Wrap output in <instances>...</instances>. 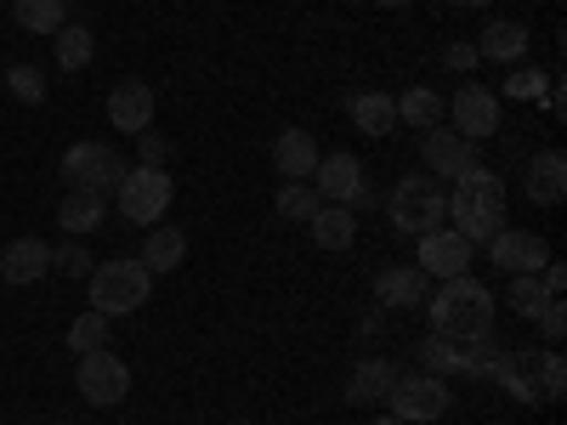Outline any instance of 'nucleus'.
Here are the masks:
<instances>
[{"label": "nucleus", "mask_w": 567, "mask_h": 425, "mask_svg": "<svg viewBox=\"0 0 567 425\" xmlns=\"http://www.w3.org/2000/svg\"><path fill=\"white\" fill-rule=\"evenodd\" d=\"M318 205H323V199H318L312 182H284V187H278V216H284V221H312Z\"/></svg>", "instance_id": "29"}, {"label": "nucleus", "mask_w": 567, "mask_h": 425, "mask_svg": "<svg viewBox=\"0 0 567 425\" xmlns=\"http://www.w3.org/2000/svg\"><path fill=\"white\" fill-rule=\"evenodd\" d=\"M125 176V159L109 148V142H74L63 154V182L69 194H114Z\"/></svg>", "instance_id": "7"}, {"label": "nucleus", "mask_w": 567, "mask_h": 425, "mask_svg": "<svg viewBox=\"0 0 567 425\" xmlns=\"http://www.w3.org/2000/svg\"><path fill=\"white\" fill-rule=\"evenodd\" d=\"M233 425H261V419H233Z\"/></svg>", "instance_id": "44"}, {"label": "nucleus", "mask_w": 567, "mask_h": 425, "mask_svg": "<svg viewBox=\"0 0 567 425\" xmlns=\"http://www.w3.org/2000/svg\"><path fill=\"white\" fill-rule=\"evenodd\" d=\"M307 227H312V245H318V250H352V239H358V210H352V205H318V216H312Z\"/></svg>", "instance_id": "20"}, {"label": "nucleus", "mask_w": 567, "mask_h": 425, "mask_svg": "<svg viewBox=\"0 0 567 425\" xmlns=\"http://www.w3.org/2000/svg\"><path fill=\"white\" fill-rule=\"evenodd\" d=\"M398 363H386V357H363V363H352V374H347V403L352 408H369V403H386V392L398 386Z\"/></svg>", "instance_id": "17"}, {"label": "nucleus", "mask_w": 567, "mask_h": 425, "mask_svg": "<svg viewBox=\"0 0 567 425\" xmlns=\"http://www.w3.org/2000/svg\"><path fill=\"white\" fill-rule=\"evenodd\" d=\"M425 312H432V335H449V341L494 335V290L471 272L443 278V290L425 296Z\"/></svg>", "instance_id": "1"}, {"label": "nucleus", "mask_w": 567, "mask_h": 425, "mask_svg": "<svg viewBox=\"0 0 567 425\" xmlns=\"http://www.w3.org/2000/svg\"><path fill=\"white\" fill-rule=\"evenodd\" d=\"M136 142H142V165H165V159H171V142H165V136H159L154 125H148V131H142Z\"/></svg>", "instance_id": "39"}, {"label": "nucleus", "mask_w": 567, "mask_h": 425, "mask_svg": "<svg viewBox=\"0 0 567 425\" xmlns=\"http://www.w3.org/2000/svg\"><path fill=\"white\" fill-rule=\"evenodd\" d=\"M523 187H528V199L534 205H561L567 199V159L556 154V148H545V154H534L528 159V176H523Z\"/></svg>", "instance_id": "19"}, {"label": "nucleus", "mask_w": 567, "mask_h": 425, "mask_svg": "<svg viewBox=\"0 0 567 425\" xmlns=\"http://www.w3.org/2000/svg\"><path fill=\"white\" fill-rule=\"evenodd\" d=\"M369 425H403V419H398V414H374Z\"/></svg>", "instance_id": "42"}, {"label": "nucleus", "mask_w": 567, "mask_h": 425, "mask_svg": "<svg viewBox=\"0 0 567 425\" xmlns=\"http://www.w3.org/2000/svg\"><path fill=\"white\" fill-rule=\"evenodd\" d=\"M534 381H539V397H545V403H556V397L567 392V363H561V352H539V357H534Z\"/></svg>", "instance_id": "33"}, {"label": "nucleus", "mask_w": 567, "mask_h": 425, "mask_svg": "<svg viewBox=\"0 0 567 425\" xmlns=\"http://www.w3.org/2000/svg\"><path fill=\"white\" fill-rule=\"evenodd\" d=\"M449 216H454V232H465L471 245H488L505 227V182L483 165H471L465 176H454Z\"/></svg>", "instance_id": "2"}, {"label": "nucleus", "mask_w": 567, "mask_h": 425, "mask_svg": "<svg viewBox=\"0 0 567 425\" xmlns=\"http://www.w3.org/2000/svg\"><path fill=\"white\" fill-rule=\"evenodd\" d=\"M58 425H74V419H58Z\"/></svg>", "instance_id": "46"}, {"label": "nucleus", "mask_w": 567, "mask_h": 425, "mask_svg": "<svg viewBox=\"0 0 567 425\" xmlns=\"http://www.w3.org/2000/svg\"><path fill=\"white\" fill-rule=\"evenodd\" d=\"M392 103H398V120L403 125H420V131L443 125V97H437V91H425V85H409L403 97H392Z\"/></svg>", "instance_id": "28"}, {"label": "nucleus", "mask_w": 567, "mask_h": 425, "mask_svg": "<svg viewBox=\"0 0 567 425\" xmlns=\"http://www.w3.org/2000/svg\"><path fill=\"white\" fill-rule=\"evenodd\" d=\"M52 45H58V69H69V74H80L91 58H97V34H91L85 23H63L52 34Z\"/></svg>", "instance_id": "26"}, {"label": "nucleus", "mask_w": 567, "mask_h": 425, "mask_svg": "<svg viewBox=\"0 0 567 425\" xmlns=\"http://www.w3.org/2000/svg\"><path fill=\"white\" fill-rule=\"evenodd\" d=\"M154 108H159V97H154L148 80H120V85L109 91V125L125 131V136L148 131V125H154Z\"/></svg>", "instance_id": "11"}, {"label": "nucleus", "mask_w": 567, "mask_h": 425, "mask_svg": "<svg viewBox=\"0 0 567 425\" xmlns=\"http://www.w3.org/2000/svg\"><path fill=\"white\" fill-rule=\"evenodd\" d=\"M7 74V91L18 103H45V74L40 69H29V63H18V69H0Z\"/></svg>", "instance_id": "34"}, {"label": "nucleus", "mask_w": 567, "mask_h": 425, "mask_svg": "<svg viewBox=\"0 0 567 425\" xmlns=\"http://www.w3.org/2000/svg\"><path fill=\"white\" fill-rule=\"evenodd\" d=\"M12 18L23 34H58L69 23V7L63 0H12Z\"/></svg>", "instance_id": "27"}, {"label": "nucleus", "mask_w": 567, "mask_h": 425, "mask_svg": "<svg viewBox=\"0 0 567 425\" xmlns=\"http://www.w3.org/2000/svg\"><path fill=\"white\" fill-rule=\"evenodd\" d=\"M488 261L499 267V272H539L545 261H550V250H545V239L539 232H523V227H499L494 239H488Z\"/></svg>", "instance_id": "12"}, {"label": "nucleus", "mask_w": 567, "mask_h": 425, "mask_svg": "<svg viewBox=\"0 0 567 425\" xmlns=\"http://www.w3.org/2000/svg\"><path fill=\"white\" fill-rule=\"evenodd\" d=\"M432 296V278L420 267H381L374 272V307L381 312H409V307H425Z\"/></svg>", "instance_id": "13"}, {"label": "nucleus", "mask_w": 567, "mask_h": 425, "mask_svg": "<svg viewBox=\"0 0 567 425\" xmlns=\"http://www.w3.org/2000/svg\"><path fill=\"white\" fill-rule=\"evenodd\" d=\"M114 199H120V216H125V221L159 227V216H165L171 199H176V182H171V170H159V165H131V170L120 176V187H114Z\"/></svg>", "instance_id": "5"}, {"label": "nucleus", "mask_w": 567, "mask_h": 425, "mask_svg": "<svg viewBox=\"0 0 567 425\" xmlns=\"http://www.w3.org/2000/svg\"><path fill=\"white\" fill-rule=\"evenodd\" d=\"M477 63H483V58H477V45H471V40H449V45H443V69H454V74H471Z\"/></svg>", "instance_id": "37"}, {"label": "nucleus", "mask_w": 567, "mask_h": 425, "mask_svg": "<svg viewBox=\"0 0 567 425\" xmlns=\"http://www.w3.org/2000/svg\"><path fill=\"white\" fill-rule=\"evenodd\" d=\"M488 381H499L516 403H545L539 381H534V352H499V363L488 369Z\"/></svg>", "instance_id": "21"}, {"label": "nucleus", "mask_w": 567, "mask_h": 425, "mask_svg": "<svg viewBox=\"0 0 567 425\" xmlns=\"http://www.w3.org/2000/svg\"><path fill=\"white\" fill-rule=\"evenodd\" d=\"M386 216H392V232H403V239H425L432 227L449 221V194H443V182L432 170H414L392 187V199H386Z\"/></svg>", "instance_id": "4"}, {"label": "nucleus", "mask_w": 567, "mask_h": 425, "mask_svg": "<svg viewBox=\"0 0 567 425\" xmlns=\"http://www.w3.org/2000/svg\"><path fill=\"white\" fill-rule=\"evenodd\" d=\"M74 386L91 408H114L131 397V369L125 357H114L109 346L103 352H80V369H74Z\"/></svg>", "instance_id": "8"}, {"label": "nucleus", "mask_w": 567, "mask_h": 425, "mask_svg": "<svg viewBox=\"0 0 567 425\" xmlns=\"http://www.w3.org/2000/svg\"><path fill=\"white\" fill-rule=\"evenodd\" d=\"M523 52H528V29L516 18H494L477 40V58H488V63H516Z\"/></svg>", "instance_id": "23"}, {"label": "nucleus", "mask_w": 567, "mask_h": 425, "mask_svg": "<svg viewBox=\"0 0 567 425\" xmlns=\"http://www.w3.org/2000/svg\"><path fill=\"white\" fill-rule=\"evenodd\" d=\"M545 85H550V74H539V69H516L511 80H505V97H545Z\"/></svg>", "instance_id": "35"}, {"label": "nucleus", "mask_w": 567, "mask_h": 425, "mask_svg": "<svg viewBox=\"0 0 567 425\" xmlns=\"http://www.w3.org/2000/svg\"><path fill=\"white\" fill-rule=\"evenodd\" d=\"M85 296H91V312H103V318H131L136 307H148L154 296V272L142 267V261H97L85 278Z\"/></svg>", "instance_id": "3"}, {"label": "nucleus", "mask_w": 567, "mask_h": 425, "mask_svg": "<svg viewBox=\"0 0 567 425\" xmlns=\"http://www.w3.org/2000/svg\"><path fill=\"white\" fill-rule=\"evenodd\" d=\"M374 7H386V12H403V7H414V0H374Z\"/></svg>", "instance_id": "41"}, {"label": "nucleus", "mask_w": 567, "mask_h": 425, "mask_svg": "<svg viewBox=\"0 0 567 425\" xmlns=\"http://www.w3.org/2000/svg\"><path fill=\"white\" fill-rule=\"evenodd\" d=\"M0 91H7V74H0Z\"/></svg>", "instance_id": "45"}, {"label": "nucleus", "mask_w": 567, "mask_h": 425, "mask_svg": "<svg viewBox=\"0 0 567 425\" xmlns=\"http://www.w3.org/2000/svg\"><path fill=\"white\" fill-rule=\"evenodd\" d=\"M318 159H323V154H318L312 131L290 125V131H278V136H272V170H278L284 182H312Z\"/></svg>", "instance_id": "15"}, {"label": "nucleus", "mask_w": 567, "mask_h": 425, "mask_svg": "<svg viewBox=\"0 0 567 425\" xmlns=\"http://www.w3.org/2000/svg\"><path fill=\"white\" fill-rule=\"evenodd\" d=\"M449 131L465 136V142H483L499 131V97L483 85V80H465L454 91V103H449Z\"/></svg>", "instance_id": "9"}, {"label": "nucleus", "mask_w": 567, "mask_h": 425, "mask_svg": "<svg viewBox=\"0 0 567 425\" xmlns=\"http://www.w3.org/2000/svg\"><path fill=\"white\" fill-rule=\"evenodd\" d=\"M109 323H114V318H103V312H80V318L69 323V346H74V352H103V346H109Z\"/></svg>", "instance_id": "31"}, {"label": "nucleus", "mask_w": 567, "mask_h": 425, "mask_svg": "<svg viewBox=\"0 0 567 425\" xmlns=\"http://www.w3.org/2000/svg\"><path fill=\"white\" fill-rule=\"evenodd\" d=\"M52 267L69 272V278H91V256H85L80 239H74V245H58V250H52Z\"/></svg>", "instance_id": "36"}, {"label": "nucleus", "mask_w": 567, "mask_h": 425, "mask_svg": "<svg viewBox=\"0 0 567 425\" xmlns=\"http://www.w3.org/2000/svg\"><path fill=\"white\" fill-rule=\"evenodd\" d=\"M534 323H539V335H545V341L556 346V341L567 335V312H561V296H556V301H545V312H539Z\"/></svg>", "instance_id": "38"}, {"label": "nucleus", "mask_w": 567, "mask_h": 425, "mask_svg": "<svg viewBox=\"0 0 567 425\" xmlns=\"http://www.w3.org/2000/svg\"><path fill=\"white\" fill-rule=\"evenodd\" d=\"M45 272H52V245H40V239H12L7 250H0V278L7 283H40Z\"/></svg>", "instance_id": "18"}, {"label": "nucleus", "mask_w": 567, "mask_h": 425, "mask_svg": "<svg viewBox=\"0 0 567 425\" xmlns=\"http://www.w3.org/2000/svg\"><path fill=\"white\" fill-rule=\"evenodd\" d=\"M347 108H352V125H358L363 136H386V131L398 125V103L386 97V91H358Z\"/></svg>", "instance_id": "24"}, {"label": "nucleus", "mask_w": 567, "mask_h": 425, "mask_svg": "<svg viewBox=\"0 0 567 425\" xmlns=\"http://www.w3.org/2000/svg\"><path fill=\"white\" fill-rule=\"evenodd\" d=\"M148 272H176L187 261V232L182 227H148V239H142V256H136Z\"/></svg>", "instance_id": "22"}, {"label": "nucleus", "mask_w": 567, "mask_h": 425, "mask_svg": "<svg viewBox=\"0 0 567 425\" xmlns=\"http://www.w3.org/2000/svg\"><path fill=\"white\" fill-rule=\"evenodd\" d=\"M545 301H556V296L539 283V272H516V278H511V307L523 312V318H539Z\"/></svg>", "instance_id": "32"}, {"label": "nucleus", "mask_w": 567, "mask_h": 425, "mask_svg": "<svg viewBox=\"0 0 567 425\" xmlns=\"http://www.w3.org/2000/svg\"><path fill=\"white\" fill-rule=\"evenodd\" d=\"M58 221L74 232V239H85V232H97L109 221V194H69L63 210H58Z\"/></svg>", "instance_id": "25"}, {"label": "nucleus", "mask_w": 567, "mask_h": 425, "mask_svg": "<svg viewBox=\"0 0 567 425\" xmlns=\"http://www.w3.org/2000/svg\"><path fill=\"white\" fill-rule=\"evenodd\" d=\"M420 159H425V170H437V176H465L471 165H477V142H465V136H454V131H443V125H432L420 136Z\"/></svg>", "instance_id": "14"}, {"label": "nucleus", "mask_w": 567, "mask_h": 425, "mask_svg": "<svg viewBox=\"0 0 567 425\" xmlns=\"http://www.w3.org/2000/svg\"><path fill=\"white\" fill-rule=\"evenodd\" d=\"M449 381L443 374H398V386L386 392V414H398L403 425H432V419H443L449 414Z\"/></svg>", "instance_id": "6"}, {"label": "nucleus", "mask_w": 567, "mask_h": 425, "mask_svg": "<svg viewBox=\"0 0 567 425\" xmlns=\"http://www.w3.org/2000/svg\"><path fill=\"white\" fill-rule=\"evenodd\" d=\"M358 341H381V307L363 312V323H358Z\"/></svg>", "instance_id": "40"}, {"label": "nucleus", "mask_w": 567, "mask_h": 425, "mask_svg": "<svg viewBox=\"0 0 567 425\" xmlns=\"http://www.w3.org/2000/svg\"><path fill=\"white\" fill-rule=\"evenodd\" d=\"M454 7H488V0H454Z\"/></svg>", "instance_id": "43"}, {"label": "nucleus", "mask_w": 567, "mask_h": 425, "mask_svg": "<svg viewBox=\"0 0 567 425\" xmlns=\"http://www.w3.org/2000/svg\"><path fill=\"white\" fill-rule=\"evenodd\" d=\"M312 187H318V199H323V205H352V199L363 194V159H352V154H329V159H318Z\"/></svg>", "instance_id": "16"}, {"label": "nucleus", "mask_w": 567, "mask_h": 425, "mask_svg": "<svg viewBox=\"0 0 567 425\" xmlns=\"http://www.w3.org/2000/svg\"><path fill=\"white\" fill-rule=\"evenodd\" d=\"M420 250H414V267L425 272V278H460V272H471V245L465 232H454V227H432L425 239H414Z\"/></svg>", "instance_id": "10"}, {"label": "nucleus", "mask_w": 567, "mask_h": 425, "mask_svg": "<svg viewBox=\"0 0 567 425\" xmlns=\"http://www.w3.org/2000/svg\"><path fill=\"white\" fill-rule=\"evenodd\" d=\"M414 352H420V369L425 374H443V381H449V374H460V341H449V335H425Z\"/></svg>", "instance_id": "30"}]
</instances>
